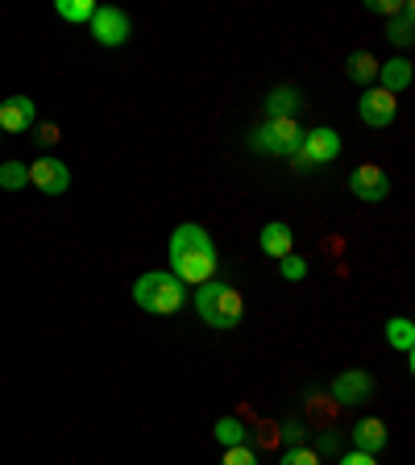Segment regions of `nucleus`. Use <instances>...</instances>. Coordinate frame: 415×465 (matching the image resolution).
Returning <instances> with one entry per match:
<instances>
[{"mask_svg":"<svg viewBox=\"0 0 415 465\" xmlns=\"http://www.w3.org/2000/svg\"><path fill=\"white\" fill-rule=\"evenodd\" d=\"M216 266H221V253L203 224L187 221L171 232V274L183 287H203L208 279H216Z\"/></svg>","mask_w":415,"mask_h":465,"instance_id":"nucleus-1","label":"nucleus"},{"mask_svg":"<svg viewBox=\"0 0 415 465\" xmlns=\"http://www.w3.org/2000/svg\"><path fill=\"white\" fill-rule=\"evenodd\" d=\"M192 303H195V316L216 332H232L242 324V291L224 279H208L203 287H195Z\"/></svg>","mask_w":415,"mask_h":465,"instance_id":"nucleus-2","label":"nucleus"},{"mask_svg":"<svg viewBox=\"0 0 415 465\" xmlns=\"http://www.w3.org/2000/svg\"><path fill=\"white\" fill-rule=\"evenodd\" d=\"M133 303L150 316H174L187 303V287L171 271H150L133 282Z\"/></svg>","mask_w":415,"mask_h":465,"instance_id":"nucleus-3","label":"nucleus"},{"mask_svg":"<svg viewBox=\"0 0 415 465\" xmlns=\"http://www.w3.org/2000/svg\"><path fill=\"white\" fill-rule=\"evenodd\" d=\"M300 137H303V129L295 125V116H271L266 125L253 129L250 145L262 150V154H271V158H291L295 145H300Z\"/></svg>","mask_w":415,"mask_h":465,"instance_id":"nucleus-4","label":"nucleus"},{"mask_svg":"<svg viewBox=\"0 0 415 465\" xmlns=\"http://www.w3.org/2000/svg\"><path fill=\"white\" fill-rule=\"evenodd\" d=\"M341 154V134L329 125H320V129H308V134L300 137V145H295V166L300 171H316V166H329L332 158Z\"/></svg>","mask_w":415,"mask_h":465,"instance_id":"nucleus-5","label":"nucleus"},{"mask_svg":"<svg viewBox=\"0 0 415 465\" xmlns=\"http://www.w3.org/2000/svg\"><path fill=\"white\" fill-rule=\"evenodd\" d=\"M129 29H133V21L125 17V9H116V5H100L92 13V34H96L100 46H125Z\"/></svg>","mask_w":415,"mask_h":465,"instance_id":"nucleus-6","label":"nucleus"},{"mask_svg":"<svg viewBox=\"0 0 415 465\" xmlns=\"http://www.w3.org/2000/svg\"><path fill=\"white\" fill-rule=\"evenodd\" d=\"M349 192L358 195V200H366V203H382L390 195V179H387L382 166L366 163V166H358V171L349 174Z\"/></svg>","mask_w":415,"mask_h":465,"instance_id":"nucleus-7","label":"nucleus"},{"mask_svg":"<svg viewBox=\"0 0 415 465\" xmlns=\"http://www.w3.org/2000/svg\"><path fill=\"white\" fill-rule=\"evenodd\" d=\"M332 399L341 407H358L366 399H374V378L366 370H345V374L332 378Z\"/></svg>","mask_w":415,"mask_h":465,"instance_id":"nucleus-8","label":"nucleus"},{"mask_svg":"<svg viewBox=\"0 0 415 465\" xmlns=\"http://www.w3.org/2000/svg\"><path fill=\"white\" fill-rule=\"evenodd\" d=\"M29 183L42 195H63L71 187V171L58 158H38V163H29Z\"/></svg>","mask_w":415,"mask_h":465,"instance_id":"nucleus-9","label":"nucleus"},{"mask_svg":"<svg viewBox=\"0 0 415 465\" xmlns=\"http://www.w3.org/2000/svg\"><path fill=\"white\" fill-rule=\"evenodd\" d=\"M395 113H399V100L390 96V92H382V87H374V92H366V96L358 100V116L370 129H387L390 121H395Z\"/></svg>","mask_w":415,"mask_h":465,"instance_id":"nucleus-10","label":"nucleus"},{"mask_svg":"<svg viewBox=\"0 0 415 465\" xmlns=\"http://www.w3.org/2000/svg\"><path fill=\"white\" fill-rule=\"evenodd\" d=\"M38 121V108L29 96H9L0 100V134H29Z\"/></svg>","mask_w":415,"mask_h":465,"instance_id":"nucleus-11","label":"nucleus"},{"mask_svg":"<svg viewBox=\"0 0 415 465\" xmlns=\"http://www.w3.org/2000/svg\"><path fill=\"white\" fill-rule=\"evenodd\" d=\"M353 449H358V453L378 457L382 449H387V424H382V420H374V416L358 420V428H353Z\"/></svg>","mask_w":415,"mask_h":465,"instance_id":"nucleus-12","label":"nucleus"},{"mask_svg":"<svg viewBox=\"0 0 415 465\" xmlns=\"http://www.w3.org/2000/svg\"><path fill=\"white\" fill-rule=\"evenodd\" d=\"M258 245H262V253H266V258H287L291 245H295V232H291V224L271 221L266 229L258 232Z\"/></svg>","mask_w":415,"mask_h":465,"instance_id":"nucleus-13","label":"nucleus"},{"mask_svg":"<svg viewBox=\"0 0 415 465\" xmlns=\"http://www.w3.org/2000/svg\"><path fill=\"white\" fill-rule=\"evenodd\" d=\"M378 79H382V92L399 96L403 87H411V63H407V58H390V63L378 67Z\"/></svg>","mask_w":415,"mask_h":465,"instance_id":"nucleus-14","label":"nucleus"},{"mask_svg":"<svg viewBox=\"0 0 415 465\" xmlns=\"http://www.w3.org/2000/svg\"><path fill=\"white\" fill-rule=\"evenodd\" d=\"M300 113V87H274L266 100V121L271 116H295Z\"/></svg>","mask_w":415,"mask_h":465,"instance_id":"nucleus-15","label":"nucleus"},{"mask_svg":"<svg viewBox=\"0 0 415 465\" xmlns=\"http://www.w3.org/2000/svg\"><path fill=\"white\" fill-rule=\"evenodd\" d=\"M345 75L353 79V84H370V79L378 75V58L370 54V50H353L345 63Z\"/></svg>","mask_w":415,"mask_h":465,"instance_id":"nucleus-16","label":"nucleus"},{"mask_svg":"<svg viewBox=\"0 0 415 465\" xmlns=\"http://www.w3.org/2000/svg\"><path fill=\"white\" fill-rule=\"evenodd\" d=\"M212 436L221 440L224 449H232V445H245V436H250V432H245V424L237 416H221L212 424Z\"/></svg>","mask_w":415,"mask_h":465,"instance_id":"nucleus-17","label":"nucleus"},{"mask_svg":"<svg viewBox=\"0 0 415 465\" xmlns=\"http://www.w3.org/2000/svg\"><path fill=\"white\" fill-rule=\"evenodd\" d=\"M387 341L395 349H403V353H411V345H415V329H411V320L407 316H395L387 324Z\"/></svg>","mask_w":415,"mask_h":465,"instance_id":"nucleus-18","label":"nucleus"},{"mask_svg":"<svg viewBox=\"0 0 415 465\" xmlns=\"http://www.w3.org/2000/svg\"><path fill=\"white\" fill-rule=\"evenodd\" d=\"M54 13L63 21H92V13H96V5H92V0H54Z\"/></svg>","mask_w":415,"mask_h":465,"instance_id":"nucleus-19","label":"nucleus"},{"mask_svg":"<svg viewBox=\"0 0 415 465\" xmlns=\"http://www.w3.org/2000/svg\"><path fill=\"white\" fill-rule=\"evenodd\" d=\"M29 183V166L25 163H5L0 166V192H17Z\"/></svg>","mask_w":415,"mask_h":465,"instance_id":"nucleus-20","label":"nucleus"},{"mask_svg":"<svg viewBox=\"0 0 415 465\" xmlns=\"http://www.w3.org/2000/svg\"><path fill=\"white\" fill-rule=\"evenodd\" d=\"M411 17H415V9H411V5H407V9L399 13V21H390L387 38L395 42V46H411Z\"/></svg>","mask_w":415,"mask_h":465,"instance_id":"nucleus-21","label":"nucleus"},{"mask_svg":"<svg viewBox=\"0 0 415 465\" xmlns=\"http://www.w3.org/2000/svg\"><path fill=\"white\" fill-rule=\"evenodd\" d=\"M279 274H282L287 282H300L303 274H308V262L295 258V253H287V258H279Z\"/></svg>","mask_w":415,"mask_h":465,"instance_id":"nucleus-22","label":"nucleus"},{"mask_svg":"<svg viewBox=\"0 0 415 465\" xmlns=\"http://www.w3.org/2000/svg\"><path fill=\"white\" fill-rule=\"evenodd\" d=\"M279 465H320V453L316 449H303V445H291Z\"/></svg>","mask_w":415,"mask_h":465,"instance_id":"nucleus-23","label":"nucleus"},{"mask_svg":"<svg viewBox=\"0 0 415 465\" xmlns=\"http://www.w3.org/2000/svg\"><path fill=\"white\" fill-rule=\"evenodd\" d=\"M221 465H258V453L250 445H232V449H224Z\"/></svg>","mask_w":415,"mask_h":465,"instance_id":"nucleus-24","label":"nucleus"},{"mask_svg":"<svg viewBox=\"0 0 415 465\" xmlns=\"http://www.w3.org/2000/svg\"><path fill=\"white\" fill-rule=\"evenodd\" d=\"M370 9H374V13H387V17H399V13H403L407 5H399V0H374Z\"/></svg>","mask_w":415,"mask_h":465,"instance_id":"nucleus-25","label":"nucleus"},{"mask_svg":"<svg viewBox=\"0 0 415 465\" xmlns=\"http://www.w3.org/2000/svg\"><path fill=\"white\" fill-rule=\"evenodd\" d=\"M341 465H378V461H374V457H370V453H358V449H353V453H345V457H341Z\"/></svg>","mask_w":415,"mask_h":465,"instance_id":"nucleus-26","label":"nucleus"},{"mask_svg":"<svg viewBox=\"0 0 415 465\" xmlns=\"http://www.w3.org/2000/svg\"><path fill=\"white\" fill-rule=\"evenodd\" d=\"M58 137H63V134H58V125H42V129H38V142H42V145H54Z\"/></svg>","mask_w":415,"mask_h":465,"instance_id":"nucleus-27","label":"nucleus"}]
</instances>
